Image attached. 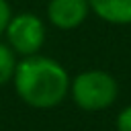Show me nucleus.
Returning a JSON list of instances; mask_svg holds the SVG:
<instances>
[{
    "instance_id": "1",
    "label": "nucleus",
    "mask_w": 131,
    "mask_h": 131,
    "mask_svg": "<svg viewBox=\"0 0 131 131\" xmlns=\"http://www.w3.org/2000/svg\"><path fill=\"white\" fill-rule=\"evenodd\" d=\"M70 74L66 66L47 55L20 57L14 70L12 86L16 96L33 108H53L70 94Z\"/></svg>"
},
{
    "instance_id": "2",
    "label": "nucleus",
    "mask_w": 131,
    "mask_h": 131,
    "mask_svg": "<svg viewBox=\"0 0 131 131\" xmlns=\"http://www.w3.org/2000/svg\"><path fill=\"white\" fill-rule=\"evenodd\" d=\"M70 96L78 108L98 113L115 104L119 96V82L104 70H84L72 78Z\"/></svg>"
},
{
    "instance_id": "3",
    "label": "nucleus",
    "mask_w": 131,
    "mask_h": 131,
    "mask_svg": "<svg viewBox=\"0 0 131 131\" xmlns=\"http://www.w3.org/2000/svg\"><path fill=\"white\" fill-rule=\"evenodd\" d=\"M4 35L6 43L18 57H31L43 49L47 39V27L45 20L35 12H18L12 14V18L8 20Z\"/></svg>"
},
{
    "instance_id": "4",
    "label": "nucleus",
    "mask_w": 131,
    "mask_h": 131,
    "mask_svg": "<svg viewBox=\"0 0 131 131\" xmlns=\"http://www.w3.org/2000/svg\"><path fill=\"white\" fill-rule=\"evenodd\" d=\"M49 25L59 31L78 29L90 14L88 0H47L45 8Z\"/></svg>"
},
{
    "instance_id": "5",
    "label": "nucleus",
    "mask_w": 131,
    "mask_h": 131,
    "mask_svg": "<svg viewBox=\"0 0 131 131\" xmlns=\"http://www.w3.org/2000/svg\"><path fill=\"white\" fill-rule=\"evenodd\" d=\"M90 12L108 25H131V0H88Z\"/></svg>"
},
{
    "instance_id": "6",
    "label": "nucleus",
    "mask_w": 131,
    "mask_h": 131,
    "mask_svg": "<svg viewBox=\"0 0 131 131\" xmlns=\"http://www.w3.org/2000/svg\"><path fill=\"white\" fill-rule=\"evenodd\" d=\"M16 57L18 55L10 49V45L6 41H0V86H6L8 82H12L16 63H18Z\"/></svg>"
},
{
    "instance_id": "7",
    "label": "nucleus",
    "mask_w": 131,
    "mask_h": 131,
    "mask_svg": "<svg viewBox=\"0 0 131 131\" xmlns=\"http://www.w3.org/2000/svg\"><path fill=\"white\" fill-rule=\"evenodd\" d=\"M115 129L117 131H131V104L123 106L115 117Z\"/></svg>"
},
{
    "instance_id": "8",
    "label": "nucleus",
    "mask_w": 131,
    "mask_h": 131,
    "mask_svg": "<svg viewBox=\"0 0 131 131\" xmlns=\"http://www.w3.org/2000/svg\"><path fill=\"white\" fill-rule=\"evenodd\" d=\"M12 8H10V2L8 0H0V35H4L6 27H8V20L12 18Z\"/></svg>"
}]
</instances>
